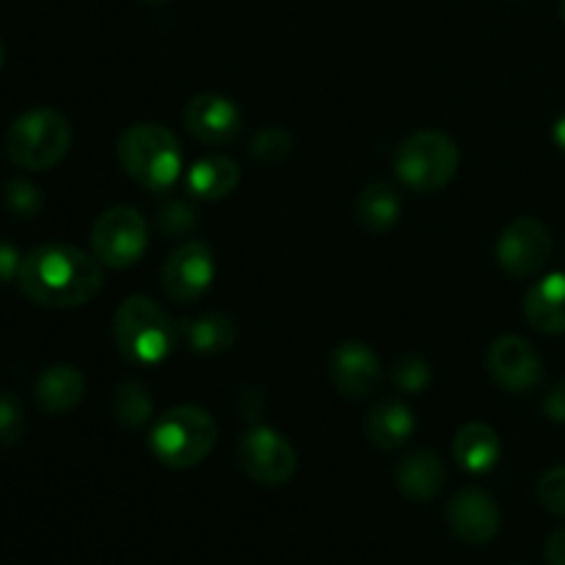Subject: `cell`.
I'll return each mask as SVG.
<instances>
[{
	"instance_id": "4fadbf2b",
	"label": "cell",
	"mask_w": 565,
	"mask_h": 565,
	"mask_svg": "<svg viewBox=\"0 0 565 565\" xmlns=\"http://www.w3.org/2000/svg\"><path fill=\"white\" fill-rule=\"evenodd\" d=\"M329 379L342 397L362 401L379 386L381 362L364 342H342L329 356Z\"/></svg>"
},
{
	"instance_id": "9a60e30c",
	"label": "cell",
	"mask_w": 565,
	"mask_h": 565,
	"mask_svg": "<svg viewBox=\"0 0 565 565\" xmlns=\"http://www.w3.org/2000/svg\"><path fill=\"white\" fill-rule=\"evenodd\" d=\"M530 326L544 334H565V274H550L535 281L524 296Z\"/></svg>"
},
{
	"instance_id": "e0dca14e",
	"label": "cell",
	"mask_w": 565,
	"mask_h": 565,
	"mask_svg": "<svg viewBox=\"0 0 565 565\" xmlns=\"http://www.w3.org/2000/svg\"><path fill=\"white\" fill-rule=\"evenodd\" d=\"M445 480V463L430 450H414L397 463V486L412 502H430L441 491Z\"/></svg>"
},
{
	"instance_id": "ac0fdd59",
	"label": "cell",
	"mask_w": 565,
	"mask_h": 565,
	"mask_svg": "<svg viewBox=\"0 0 565 565\" xmlns=\"http://www.w3.org/2000/svg\"><path fill=\"white\" fill-rule=\"evenodd\" d=\"M500 434L486 423H467L452 439V458L472 475L489 472L500 461Z\"/></svg>"
},
{
	"instance_id": "d590c367",
	"label": "cell",
	"mask_w": 565,
	"mask_h": 565,
	"mask_svg": "<svg viewBox=\"0 0 565 565\" xmlns=\"http://www.w3.org/2000/svg\"><path fill=\"white\" fill-rule=\"evenodd\" d=\"M511 565H524V563H511Z\"/></svg>"
},
{
	"instance_id": "ba28073f",
	"label": "cell",
	"mask_w": 565,
	"mask_h": 565,
	"mask_svg": "<svg viewBox=\"0 0 565 565\" xmlns=\"http://www.w3.org/2000/svg\"><path fill=\"white\" fill-rule=\"evenodd\" d=\"M237 463L254 483L285 486L296 475L298 456L279 430L257 425L237 445Z\"/></svg>"
},
{
	"instance_id": "ffe728a7",
	"label": "cell",
	"mask_w": 565,
	"mask_h": 565,
	"mask_svg": "<svg viewBox=\"0 0 565 565\" xmlns=\"http://www.w3.org/2000/svg\"><path fill=\"white\" fill-rule=\"evenodd\" d=\"M414 428H417V417L401 401H381L367 414V436L379 450L403 447L412 439Z\"/></svg>"
},
{
	"instance_id": "9c48e42d",
	"label": "cell",
	"mask_w": 565,
	"mask_h": 565,
	"mask_svg": "<svg viewBox=\"0 0 565 565\" xmlns=\"http://www.w3.org/2000/svg\"><path fill=\"white\" fill-rule=\"evenodd\" d=\"M552 254V235L546 230L544 221L530 218H513L511 224L502 230L500 241H497V263L508 276L516 279H527L535 276L546 265Z\"/></svg>"
},
{
	"instance_id": "f546056e",
	"label": "cell",
	"mask_w": 565,
	"mask_h": 565,
	"mask_svg": "<svg viewBox=\"0 0 565 565\" xmlns=\"http://www.w3.org/2000/svg\"><path fill=\"white\" fill-rule=\"evenodd\" d=\"M20 265H22L20 252H17L14 246H9V243H0V285H3V281H11V279L17 281Z\"/></svg>"
},
{
	"instance_id": "4dcf8cb0",
	"label": "cell",
	"mask_w": 565,
	"mask_h": 565,
	"mask_svg": "<svg viewBox=\"0 0 565 565\" xmlns=\"http://www.w3.org/2000/svg\"><path fill=\"white\" fill-rule=\"evenodd\" d=\"M544 412L546 417L555 419V423H565V379L557 381L550 390V395H546L544 401Z\"/></svg>"
},
{
	"instance_id": "8992f818",
	"label": "cell",
	"mask_w": 565,
	"mask_h": 565,
	"mask_svg": "<svg viewBox=\"0 0 565 565\" xmlns=\"http://www.w3.org/2000/svg\"><path fill=\"white\" fill-rule=\"evenodd\" d=\"M461 152L447 132L419 130L401 143L395 154V171L412 191H441L456 177Z\"/></svg>"
},
{
	"instance_id": "8fae6325",
	"label": "cell",
	"mask_w": 565,
	"mask_h": 565,
	"mask_svg": "<svg viewBox=\"0 0 565 565\" xmlns=\"http://www.w3.org/2000/svg\"><path fill=\"white\" fill-rule=\"evenodd\" d=\"M182 119H185L188 132L204 147H224L235 141L243 130V114L235 99L213 92L188 99Z\"/></svg>"
},
{
	"instance_id": "cb8c5ba5",
	"label": "cell",
	"mask_w": 565,
	"mask_h": 565,
	"mask_svg": "<svg viewBox=\"0 0 565 565\" xmlns=\"http://www.w3.org/2000/svg\"><path fill=\"white\" fill-rule=\"evenodd\" d=\"M292 152V136L290 130L279 125H268L259 132H254L252 138V158L259 160L265 166H276L281 160L290 158Z\"/></svg>"
},
{
	"instance_id": "603a6c76",
	"label": "cell",
	"mask_w": 565,
	"mask_h": 565,
	"mask_svg": "<svg viewBox=\"0 0 565 565\" xmlns=\"http://www.w3.org/2000/svg\"><path fill=\"white\" fill-rule=\"evenodd\" d=\"M152 397H149L147 386L136 379H127L116 386L114 395V414L125 428H141L152 419Z\"/></svg>"
},
{
	"instance_id": "44dd1931",
	"label": "cell",
	"mask_w": 565,
	"mask_h": 565,
	"mask_svg": "<svg viewBox=\"0 0 565 565\" xmlns=\"http://www.w3.org/2000/svg\"><path fill=\"white\" fill-rule=\"evenodd\" d=\"M180 331L185 337L188 348L193 353H202V356L226 353L237 340L235 323L224 312H207L193 320H182Z\"/></svg>"
},
{
	"instance_id": "5bb4252c",
	"label": "cell",
	"mask_w": 565,
	"mask_h": 565,
	"mask_svg": "<svg viewBox=\"0 0 565 565\" xmlns=\"http://www.w3.org/2000/svg\"><path fill=\"white\" fill-rule=\"evenodd\" d=\"M447 524L463 544H489L500 530V505L483 489H463L447 505Z\"/></svg>"
},
{
	"instance_id": "6da1fadb",
	"label": "cell",
	"mask_w": 565,
	"mask_h": 565,
	"mask_svg": "<svg viewBox=\"0 0 565 565\" xmlns=\"http://www.w3.org/2000/svg\"><path fill=\"white\" fill-rule=\"evenodd\" d=\"M17 285L39 307H83L103 290V263L70 243H42L22 257Z\"/></svg>"
},
{
	"instance_id": "3957f363",
	"label": "cell",
	"mask_w": 565,
	"mask_h": 565,
	"mask_svg": "<svg viewBox=\"0 0 565 565\" xmlns=\"http://www.w3.org/2000/svg\"><path fill=\"white\" fill-rule=\"evenodd\" d=\"M114 340L127 362L158 364L174 348L177 326L158 301L149 296H130L114 315Z\"/></svg>"
},
{
	"instance_id": "30bf717a",
	"label": "cell",
	"mask_w": 565,
	"mask_h": 565,
	"mask_svg": "<svg viewBox=\"0 0 565 565\" xmlns=\"http://www.w3.org/2000/svg\"><path fill=\"white\" fill-rule=\"evenodd\" d=\"M163 290L171 301L193 303L210 290L215 279V257L207 243L185 241L166 257Z\"/></svg>"
},
{
	"instance_id": "2e32d148",
	"label": "cell",
	"mask_w": 565,
	"mask_h": 565,
	"mask_svg": "<svg viewBox=\"0 0 565 565\" xmlns=\"http://www.w3.org/2000/svg\"><path fill=\"white\" fill-rule=\"evenodd\" d=\"M83 395H86V379L72 364H50L36 381L39 408L53 417L70 414L72 408L81 406Z\"/></svg>"
},
{
	"instance_id": "7c38bea8",
	"label": "cell",
	"mask_w": 565,
	"mask_h": 565,
	"mask_svg": "<svg viewBox=\"0 0 565 565\" xmlns=\"http://www.w3.org/2000/svg\"><path fill=\"white\" fill-rule=\"evenodd\" d=\"M489 373L502 390L522 395L535 390L544 379V362L539 351L524 337L505 334L491 342L489 348Z\"/></svg>"
},
{
	"instance_id": "52a82bcc",
	"label": "cell",
	"mask_w": 565,
	"mask_h": 565,
	"mask_svg": "<svg viewBox=\"0 0 565 565\" xmlns=\"http://www.w3.org/2000/svg\"><path fill=\"white\" fill-rule=\"evenodd\" d=\"M149 226L147 218L136 207L116 204L105 210L92 230L94 257L114 270H125L136 265L147 254Z\"/></svg>"
},
{
	"instance_id": "f1b7e54d",
	"label": "cell",
	"mask_w": 565,
	"mask_h": 565,
	"mask_svg": "<svg viewBox=\"0 0 565 565\" xmlns=\"http://www.w3.org/2000/svg\"><path fill=\"white\" fill-rule=\"evenodd\" d=\"M158 224L169 235H185L196 226V210L185 202H169L158 213Z\"/></svg>"
},
{
	"instance_id": "d4e9b609",
	"label": "cell",
	"mask_w": 565,
	"mask_h": 565,
	"mask_svg": "<svg viewBox=\"0 0 565 565\" xmlns=\"http://www.w3.org/2000/svg\"><path fill=\"white\" fill-rule=\"evenodd\" d=\"M28 417L22 408L20 397L11 392H0V447H14L20 445L25 436Z\"/></svg>"
},
{
	"instance_id": "4316f807",
	"label": "cell",
	"mask_w": 565,
	"mask_h": 565,
	"mask_svg": "<svg viewBox=\"0 0 565 565\" xmlns=\"http://www.w3.org/2000/svg\"><path fill=\"white\" fill-rule=\"evenodd\" d=\"M539 500L555 516H565V467H555L541 475Z\"/></svg>"
},
{
	"instance_id": "7a4b0ae2",
	"label": "cell",
	"mask_w": 565,
	"mask_h": 565,
	"mask_svg": "<svg viewBox=\"0 0 565 565\" xmlns=\"http://www.w3.org/2000/svg\"><path fill=\"white\" fill-rule=\"evenodd\" d=\"M121 169L130 180L152 193L169 191L182 171V149L174 132L158 121H138L116 143Z\"/></svg>"
},
{
	"instance_id": "e575fe53",
	"label": "cell",
	"mask_w": 565,
	"mask_h": 565,
	"mask_svg": "<svg viewBox=\"0 0 565 565\" xmlns=\"http://www.w3.org/2000/svg\"><path fill=\"white\" fill-rule=\"evenodd\" d=\"M561 17H563V22H565V0H561Z\"/></svg>"
},
{
	"instance_id": "7402d4cb",
	"label": "cell",
	"mask_w": 565,
	"mask_h": 565,
	"mask_svg": "<svg viewBox=\"0 0 565 565\" xmlns=\"http://www.w3.org/2000/svg\"><path fill=\"white\" fill-rule=\"evenodd\" d=\"M403 202L390 182H370L356 199V218L367 232H386L401 221Z\"/></svg>"
},
{
	"instance_id": "484cf974",
	"label": "cell",
	"mask_w": 565,
	"mask_h": 565,
	"mask_svg": "<svg viewBox=\"0 0 565 565\" xmlns=\"http://www.w3.org/2000/svg\"><path fill=\"white\" fill-rule=\"evenodd\" d=\"M392 381L401 386V392L406 395H419V392L428 390L430 384V367L423 356L417 353H406L395 362V370H392Z\"/></svg>"
},
{
	"instance_id": "1f68e13d",
	"label": "cell",
	"mask_w": 565,
	"mask_h": 565,
	"mask_svg": "<svg viewBox=\"0 0 565 565\" xmlns=\"http://www.w3.org/2000/svg\"><path fill=\"white\" fill-rule=\"evenodd\" d=\"M546 563L565 565V530H555L546 541Z\"/></svg>"
},
{
	"instance_id": "277c9868",
	"label": "cell",
	"mask_w": 565,
	"mask_h": 565,
	"mask_svg": "<svg viewBox=\"0 0 565 565\" xmlns=\"http://www.w3.org/2000/svg\"><path fill=\"white\" fill-rule=\"evenodd\" d=\"M215 441H218V428L207 408L177 406L152 425L149 450L163 467L191 469L213 452Z\"/></svg>"
},
{
	"instance_id": "d6a6232c",
	"label": "cell",
	"mask_w": 565,
	"mask_h": 565,
	"mask_svg": "<svg viewBox=\"0 0 565 565\" xmlns=\"http://www.w3.org/2000/svg\"><path fill=\"white\" fill-rule=\"evenodd\" d=\"M552 138H555L557 147H561L563 152H565V114L555 121V130H552Z\"/></svg>"
},
{
	"instance_id": "836d02e7",
	"label": "cell",
	"mask_w": 565,
	"mask_h": 565,
	"mask_svg": "<svg viewBox=\"0 0 565 565\" xmlns=\"http://www.w3.org/2000/svg\"><path fill=\"white\" fill-rule=\"evenodd\" d=\"M3 61H6V44L3 39H0V66H3Z\"/></svg>"
},
{
	"instance_id": "d6986e66",
	"label": "cell",
	"mask_w": 565,
	"mask_h": 565,
	"mask_svg": "<svg viewBox=\"0 0 565 565\" xmlns=\"http://www.w3.org/2000/svg\"><path fill=\"white\" fill-rule=\"evenodd\" d=\"M241 185V166L226 154H207L188 171V191L204 202H218Z\"/></svg>"
},
{
	"instance_id": "5b68a950",
	"label": "cell",
	"mask_w": 565,
	"mask_h": 565,
	"mask_svg": "<svg viewBox=\"0 0 565 565\" xmlns=\"http://www.w3.org/2000/svg\"><path fill=\"white\" fill-rule=\"evenodd\" d=\"M72 147V125L61 110L33 108L11 121L6 132V154L14 166L44 171L58 166Z\"/></svg>"
},
{
	"instance_id": "83f0119b",
	"label": "cell",
	"mask_w": 565,
	"mask_h": 565,
	"mask_svg": "<svg viewBox=\"0 0 565 565\" xmlns=\"http://www.w3.org/2000/svg\"><path fill=\"white\" fill-rule=\"evenodd\" d=\"M6 202L22 218H33L39 207H42V196H39V191L28 180H11L6 185Z\"/></svg>"
}]
</instances>
